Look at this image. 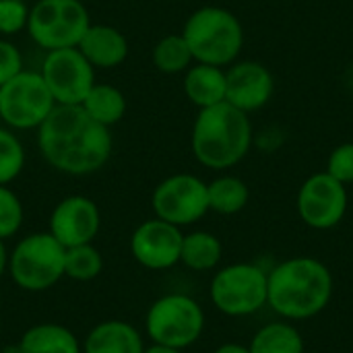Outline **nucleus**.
<instances>
[{
    "label": "nucleus",
    "mask_w": 353,
    "mask_h": 353,
    "mask_svg": "<svg viewBox=\"0 0 353 353\" xmlns=\"http://www.w3.org/2000/svg\"><path fill=\"white\" fill-rule=\"evenodd\" d=\"M37 149L56 172L89 176L110 161L114 137L81 105H56L37 128Z\"/></svg>",
    "instance_id": "nucleus-1"
},
{
    "label": "nucleus",
    "mask_w": 353,
    "mask_h": 353,
    "mask_svg": "<svg viewBox=\"0 0 353 353\" xmlns=\"http://www.w3.org/2000/svg\"><path fill=\"white\" fill-rule=\"evenodd\" d=\"M333 296V275L312 256H294L267 273V304L288 321L321 314Z\"/></svg>",
    "instance_id": "nucleus-2"
},
{
    "label": "nucleus",
    "mask_w": 353,
    "mask_h": 353,
    "mask_svg": "<svg viewBox=\"0 0 353 353\" xmlns=\"http://www.w3.org/2000/svg\"><path fill=\"white\" fill-rule=\"evenodd\" d=\"M252 139L248 114L223 101L199 110L190 132V149L201 165L223 172L248 155Z\"/></svg>",
    "instance_id": "nucleus-3"
},
{
    "label": "nucleus",
    "mask_w": 353,
    "mask_h": 353,
    "mask_svg": "<svg viewBox=\"0 0 353 353\" xmlns=\"http://www.w3.org/2000/svg\"><path fill=\"white\" fill-rule=\"evenodd\" d=\"M194 62L211 66H230L244 48V29L240 19L223 6L196 8L182 27Z\"/></svg>",
    "instance_id": "nucleus-4"
},
{
    "label": "nucleus",
    "mask_w": 353,
    "mask_h": 353,
    "mask_svg": "<svg viewBox=\"0 0 353 353\" xmlns=\"http://www.w3.org/2000/svg\"><path fill=\"white\" fill-rule=\"evenodd\" d=\"M66 248L50 234L37 232L23 238L8 254V273L25 292H43L64 277Z\"/></svg>",
    "instance_id": "nucleus-5"
},
{
    "label": "nucleus",
    "mask_w": 353,
    "mask_h": 353,
    "mask_svg": "<svg viewBox=\"0 0 353 353\" xmlns=\"http://www.w3.org/2000/svg\"><path fill=\"white\" fill-rule=\"evenodd\" d=\"M91 17L83 0H35L29 6L27 33L41 50L77 48Z\"/></svg>",
    "instance_id": "nucleus-6"
},
{
    "label": "nucleus",
    "mask_w": 353,
    "mask_h": 353,
    "mask_svg": "<svg viewBox=\"0 0 353 353\" xmlns=\"http://www.w3.org/2000/svg\"><path fill=\"white\" fill-rule=\"evenodd\" d=\"M145 327L153 343L186 350L203 335L205 312L190 296L168 294L151 304Z\"/></svg>",
    "instance_id": "nucleus-7"
},
{
    "label": "nucleus",
    "mask_w": 353,
    "mask_h": 353,
    "mask_svg": "<svg viewBox=\"0 0 353 353\" xmlns=\"http://www.w3.org/2000/svg\"><path fill=\"white\" fill-rule=\"evenodd\" d=\"M56 101L39 70H21L0 87V120L10 130H37Z\"/></svg>",
    "instance_id": "nucleus-8"
},
{
    "label": "nucleus",
    "mask_w": 353,
    "mask_h": 353,
    "mask_svg": "<svg viewBox=\"0 0 353 353\" xmlns=\"http://www.w3.org/2000/svg\"><path fill=\"white\" fill-rule=\"evenodd\" d=\"M211 302L228 316H250L267 304V271L252 263H236L215 273Z\"/></svg>",
    "instance_id": "nucleus-9"
},
{
    "label": "nucleus",
    "mask_w": 353,
    "mask_h": 353,
    "mask_svg": "<svg viewBox=\"0 0 353 353\" xmlns=\"http://www.w3.org/2000/svg\"><path fill=\"white\" fill-rule=\"evenodd\" d=\"M39 74L50 89L56 105H81L95 81V68L79 48L46 52Z\"/></svg>",
    "instance_id": "nucleus-10"
},
{
    "label": "nucleus",
    "mask_w": 353,
    "mask_h": 353,
    "mask_svg": "<svg viewBox=\"0 0 353 353\" xmlns=\"http://www.w3.org/2000/svg\"><path fill=\"white\" fill-rule=\"evenodd\" d=\"M151 207L155 217L178 228L196 223L209 211L207 182L192 174H174L155 186Z\"/></svg>",
    "instance_id": "nucleus-11"
},
{
    "label": "nucleus",
    "mask_w": 353,
    "mask_h": 353,
    "mask_svg": "<svg viewBox=\"0 0 353 353\" xmlns=\"http://www.w3.org/2000/svg\"><path fill=\"white\" fill-rule=\"evenodd\" d=\"M300 219L312 230H331L347 213V188L327 172L304 180L296 199Z\"/></svg>",
    "instance_id": "nucleus-12"
},
{
    "label": "nucleus",
    "mask_w": 353,
    "mask_h": 353,
    "mask_svg": "<svg viewBox=\"0 0 353 353\" xmlns=\"http://www.w3.org/2000/svg\"><path fill=\"white\" fill-rule=\"evenodd\" d=\"M182 230L159 217L143 221L130 238L132 256L151 271H165L180 263Z\"/></svg>",
    "instance_id": "nucleus-13"
},
{
    "label": "nucleus",
    "mask_w": 353,
    "mask_h": 353,
    "mask_svg": "<svg viewBox=\"0 0 353 353\" xmlns=\"http://www.w3.org/2000/svg\"><path fill=\"white\" fill-rule=\"evenodd\" d=\"M101 228V213L95 201L83 194L62 199L50 215V234L64 246L91 244Z\"/></svg>",
    "instance_id": "nucleus-14"
},
{
    "label": "nucleus",
    "mask_w": 353,
    "mask_h": 353,
    "mask_svg": "<svg viewBox=\"0 0 353 353\" xmlns=\"http://www.w3.org/2000/svg\"><path fill=\"white\" fill-rule=\"evenodd\" d=\"M273 91V72L256 60H236L225 68V101L246 114L265 108Z\"/></svg>",
    "instance_id": "nucleus-15"
},
{
    "label": "nucleus",
    "mask_w": 353,
    "mask_h": 353,
    "mask_svg": "<svg viewBox=\"0 0 353 353\" xmlns=\"http://www.w3.org/2000/svg\"><path fill=\"white\" fill-rule=\"evenodd\" d=\"M95 70H108L120 66L128 58L126 35L112 25H89L83 39L77 46Z\"/></svg>",
    "instance_id": "nucleus-16"
},
{
    "label": "nucleus",
    "mask_w": 353,
    "mask_h": 353,
    "mask_svg": "<svg viewBox=\"0 0 353 353\" xmlns=\"http://www.w3.org/2000/svg\"><path fill=\"white\" fill-rule=\"evenodd\" d=\"M184 95L199 110L225 101V68L194 62L184 72Z\"/></svg>",
    "instance_id": "nucleus-17"
},
{
    "label": "nucleus",
    "mask_w": 353,
    "mask_h": 353,
    "mask_svg": "<svg viewBox=\"0 0 353 353\" xmlns=\"http://www.w3.org/2000/svg\"><path fill=\"white\" fill-rule=\"evenodd\" d=\"M139 331L124 321L99 323L85 339L83 353H143Z\"/></svg>",
    "instance_id": "nucleus-18"
},
{
    "label": "nucleus",
    "mask_w": 353,
    "mask_h": 353,
    "mask_svg": "<svg viewBox=\"0 0 353 353\" xmlns=\"http://www.w3.org/2000/svg\"><path fill=\"white\" fill-rule=\"evenodd\" d=\"M21 353H81L74 333L56 323H41L25 331L19 343Z\"/></svg>",
    "instance_id": "nucleus-19"
},
{
    "label": "nucleus",
    "mask_w": 353,
    "mask_h": 353,
    "mask_svg": "<svg viewBox=\"0 0 353 353\" xmlns=\"http://www.w3.org/2000/svg\"><path fill=\"white\" fill-rule=\"evenodd\" d=\"M81 108L99 124L112 128L118 124L126 114V97L124 93L110 85V83H95L87 97L83 99Z\"/></svg>",
    "instance_id": "nucleus-20"
},
{
    "label": "nucleus",
    "mask_w": 353,
    "mask_h": 353,
    "mask_svg": "<svg viewBox=\"0 0 353 353\" xmlns=\"http://www.w3.org/2000/svg\"><path fill=\"white\" fill-rule=\"evenodd\" d=\"M223 246L217 236L209 232H192L182 238L180 263L192 271H211L219 265Z\"/></svg>",
    "instance_id": "nucleus-21"
},
{
    "label": "nucleus",
    "mask_w": 353,
    "mask_h": 353,
    "mask_svg": "<svg viewBox=\"0 0 353 353\" xmlns=\"http://www.w3.org/2000/svg\"><path fill=\"white\" fill-rule=\"evenodd\" d=\"M207 194H209V211H215L219 215L240 213L250 199V190L246 182L236 176L215 178L213 182L207 184Z\"/></svg>",
    "instance_id": "nucleus-22"
},
{
    "label": "nucleus",
    "mask_w": 353,
    "mask_h": 353,
    "mask_svg": "<svg viewBox=\"0 0 353 353\" xmlns=\"http://www.w3.org/2000/svg\"><path fill=\"white\" fill-rule=\"evenodd\" d=\"M250 353H304V339L290 323H271L263 327L248 345Z\"/></svg>",
    "instance_id": "nucleus-23"
},
{
    "label": "nucleus",
    "mask_w": 353,
    "mask_h": 353,
    "mask_svg": "<svg viewBox=\"0 0 353 353\" xmlns=\"http://www.w3.org/2000/svg\"><path fill=\"white\" fill-rule=\"evenodd\" d=\"M153 64L163 74H180L186 72L192 64V52L182 37V33H172L161 37L153 48Z\"/></svg>",
    "instance_id": "nucleus-24"
},
{
    "label": "nucleus",
    "mask_w": 353,
    "mask_h": 353,
    "mask_svg": "<svg viewBox=\"0 0 353 353\" xmlns=\"http://www.w3.org/2000/svg\"><path fill=\"white\" fill-rule=\"evenodd\" d=\"M103 269L101 252L91 244H81L66 248L64 259V275L74 281H91L95 279Z\"/></svg>",
    "instance_id": "nucleus-25"
},
{
    "label": "nucleus",
    "mask_w": 353,
    "mask_h": 353,
    "mask_svg": "<svg viewBox=\"0 0 353 353\" xmlns=\"http://www.w3.org/2000/svg\"><path fill=\"white\" fill-rule=\"evenodd\" d=\"M25 168V147L14 130L0 126V186L14 182Z\"/></svg>",
    "instance_id": "nucleus-26"
},
{
    "label": "nucleus",
    "mask_w": 353,
    "mask_h": 353,
    "mask_svg": "<svg viewBox=\"0 0 353 353\" xmlns=\"http://www.w3.org/2000/svg\"><path fill=\"white\" fill-rule=\"evenodd\" d=\"M23 217L21 199L8 186H0V240L12 238L21 230Z\"/></svg>",
    "instance_id": "nucleus-27"
},
{
    "label": "nucleus",
    "mask_w": 353,
    "mask_h": 353,
    "mask_svg": "<svg viewBox=\"0 0 353 353\" xmlns=\"http://www.w3.org/2000/svg\"><path fill=\"white\" fill-rule=\"evenodd\" d=\"M29 2L23 0H0V35L8 37L27 29Z\"/></svg>",
    "instance_id": "nucleus-28"
},
{
    "label": "nucleus",
    "mask_w": 353,
    "mask_h": 353,
    "mask_svg": "<svg viewBox=\"0 0 353 353\" xmlns=\"http://www.w3.org/2000/svg\"><path fill=\"white\" fill-rule=\"evenodd\" d=\"M327 174L341 184H353V143L337 145L327 161Z\"/></svg>",
    "instance_id": "nucleus-29"
},
{
    "label": "nucleus",
    "mask_w": 353,
    "mask_h": 353,
    "mask_svg": "<svg viewBox=\"0 0 353 353\" xmlns=\"http://www.w3.org/2000/svg\"><path fill=\"white\" fill-rule=\"evenodd\" d=\"M21 70H23V54H21V50L12 41L0 37V87L6 81H10L14 74H19Z\"/></svg>",
    "instance_id": "nucleus-30"
},
{
    "label": "nucleus",
    "mask_w": 353,
    "mask_h": 353,
    "mask_svg": "<svg viewBox=\"0 0 353 353\" xmlns=\"http://www.w3.org/2000/svg\"><path fill=\"white\" fill-rule=\"evenodd\" d=\"M215 353H250V350L240 345V343H225V345L217 347Z\"/></svg>",
    "instance_id": "nucleus-31"
},
{
    "label": "nucleus",
    "mask_w": 353,
    "mask_h": 353,
    "mask_svg": "<svg viewBox=\"0 0 353 353\" xmlns=\"http://www.w3.org/2000/svg\"><path fill=\"white\" fill-rule=\"evenodd\" d=\"M143 353H182V350H174V347H168V345L153 343L151 347H145Z\"/></svg>",
    "instance_id": "nucleus-32"
},
{
    "label": "nucleus",
    "mask_w": 353,
    "mask_h": 353,
    "mask_svg": "<svg viewBox=\"0 0 353 353\" xmlns=\"http://www.w3.org/2000/svg\"><path fill=\"white\" fill-rule=\"evenodd\" d=\"M6 267H8V252H6L4 240H0V279H2V275L6 271Z\"/></svg>",
    "instance_id": "nucleus-33"
},
{
    "label": "nucleus",
    "mask_w": 353,
    "mask_h": 353,
    "mask_svg": "<svg viewBox=\"0 0 353 353\" xmlns=\"http://www.w3.org/2000/svg\"><path fill=\"white\" fill-rule=\"evenodd\" d=\"M23 2H29V0H23Z\"/></svg>",
    "instance_id": "nucleus-34"
}]
</instances>
